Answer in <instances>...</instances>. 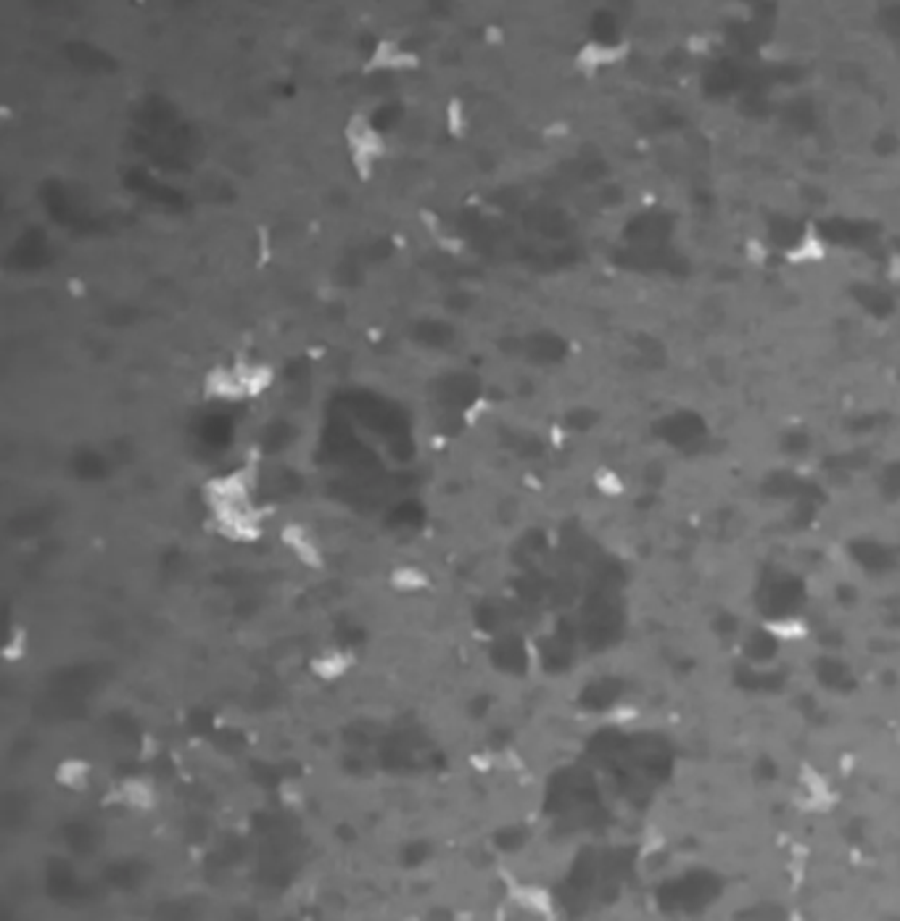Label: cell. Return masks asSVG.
<instances>
[{
    "label": "cell",
    "instance_id": "6da1fadb",
    "mask_svg": "<svg viewBox=\"0 0 900 921\" xmlns=\"http://www.w3.org/2000/svg\"><path fill=\"white\" fill-rule=\"evenodd\" d=\"M829 132L835 143L845 151H863L874 143L879 132V108L869 96L845 93L829 106Z\"/></svg>",
    "mask_w": 900,
    "mask_h": 921
},
{
    "label": "cell",
    "instance_id": "7a4b0ae2",
    "mask_svg": "<svg viewBox=\"0 0 900 921\" xmlns=\"http://www.w3.org/2000/svg\"><path fill=\"white\" fill-rule=\"evenodd\" d=\"M505 917L507 919H552L555 917V900L544 887L518 884L507 892Z\"/></svg>",
    "mask_w": 900,
    "mask_h": 921
},
{
    "label": "cell",
    "instance_id": "3957f363",
    "mask_svg": "<svg viewBox=\"0 0 900 921\" xmlns=\"http://www.w3.org/2000/svg\"><path fill=\"white\" fill-rule=\"evenodd\" d=\"M119 800L135 811H151L157 806V787L143 776H132L119 784Z\"/></svg>",
    "mask_w": 900,
    "mask_h": 921
},
{
    "label": "cell",
    "instance_id": "277c9868",
    "mask_svg": "<svg viewBox=\"0 0 900 921\" xmlns=\"http://www.w3.org/2000/svg\"><path fill=\"white\" fill-rule=\"evenodd\" d=\"M207 391L212 394L214 399H241V397H249L235 367H233V370L219 367V370L209 372V378H207Z\"/></svg>",
    "mask_w": 900,
    "mask_h": 921
},
{
    "label": "cell",
    "instance_id": "5b68a950",
    "mask_svg": "<svg viewBox=\"0 0 900 921\" xmlns=\"http://www.w3.org/2000/svg\"><path fill=\"white\" fill-rule=\"evenodd\" d=\"M55 779H58L61 787H66V789H72V792H82V789H88V784H90V766H88L85 761L69 758V761H64V763L58 766Z\"/></svg>",
    "mask_w": 900,
    "mask_h": 921
},
{
    "label": "cell",
    "instance_id": "8992f818",
    "mask_svg": "<svg viewBox=\"0 0 900 921\" xmlns=\"http://www.w3.org/2000/svg\"><path fill=\"white\" fill-rule=\"evenodd\" d=\"M346 670H349V658H346L344 652H338V650L319 652L318 658L312 661V673H315L318 678H325V681L338 678V676H344Z\"/></svg>",
    "mask_w": 900,
    "mask_h": 921
},
{
    "label": "cell",
    "instance_id": "52a82bcc",
    "mask_svg": "<svg viewBox=\"0 0 900 921\" xmlns=\"http://www.w3.org/2000/svg\"><path fill=\"white\" fill-rule=\"evenodd\" d=\"M288 542H291V547H293V552L304 560V563H318L319 558H318V547L312 544V539L304 533V531H299V528H291L288 531Z\"/></svg>",
    "mask_w": 900,
    "mask_h": 921
},
{
    "label": "cell",
    "instance_id": "ba28073f",
    "mask_svg": "<svg viewBox=\"0 0 900 921\" xmlns=\"http://www.w3.org/2000/svg\"><path fill=\"white\" fill-rule=\"evenodd\" d=\"M394 581H396V586H399V589H404V592H412V589H420V586H423L425 576L420 573V570L404 567V570H399V573L394 576Z\"/></svg>",
    "mask_w": 900,
    "mask_h": 921
}]
</instances>
